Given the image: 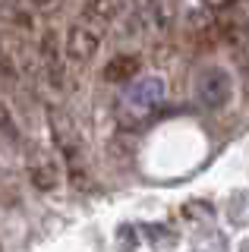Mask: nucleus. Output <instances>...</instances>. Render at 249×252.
I'll list each match as a JSON object with an SVG mask.
<instances>
[{"mask_svg":"<svg viewBox=\"0 0 249 252\" xmlns=\"http://www.w3.org/2000/svg\"><path fill=\"white\" fill-rule=\"evenodd\" d=\"M167 98V82L161 73H139L133 82L123 85V92L114 101L117 123L123 129H139L161 110Z\"/></svg>","mask_w":249,"mask_h":252,"instance_id":"f257e3e1","label":"nucleus"},{"mask_svg":"<svg viewBox=\"0 0 249 252\" xmlns=\"http://www.w3.org/2000/svg\"><path fill=\"white\" fill-rule=\"evenodd\" d=\"M48 123H51V139H54V145H57L60 158L66 161L69 177H73L76 183H82V177L89 170H85V142L79 136V126H76L73 117L60 107L48 110Z\"/></svg>","mask_w":249,"mask_h":252,"instance_id":"f03ea898","label":"nucleus"},{"mask_svg":"<svg viewBox=\"0 0 249 252\" xmlns=\"http://www.w3.org/2000/svg\"><path fill=\"white\" fill-rule=\"evenodd\" d=\"M0 76L13 79V82H29L32 76H38L35 51L19 35H10V32L0 35Z\"/></svg>","mask_w":249,"mask_h":252,"instance_id":"7ed1b4c3","label":"nucleus"},{"mask_svg":"<svg viewBox=\"0 0 249 252\" xmlns=\"http://www.w3.org/2000/svg\"><path fill=\"white\" fill-rule=\"evenodd\" d=\"M192 94H196L199 107L221 110L233 98V76L224 66H205L199 69L196 82H192Z\"/></svg>","mask_w":249,"mask_h":252,"instance_id":"20e7f679","label":"nucleus"},{"mask_svg":"<svg viewBox=\"0 0 249 252\" xmlns=\"http://www.w3.org/2000/svg\"><path fill=\"white\" fill-rule=\"evenodd\" d=\"M101 35H104V29L92 26V22H73V26L66 29V38H63V60L73 63V66H89L92 60L98 57V47H101Z\"/></svg>","mask_w":249,"mask_h":252,"instance_id":"39448f33","label":"nucleus"},{"mask_svg":"<svg viewBox=\"0 0 249 252\" xmlns=\"http://www.w3.org/2000/svg\"><path fill=\"white\" fill-rule=\"evenodd\" d=\"M35 57H38V76H44L54 89H63V82H66V60H63V47H60L54 32H48V35L38 41Z\"/></svg>","mask_w":249,"mask_h":252,"instance_id":"423d86ee","label":"nucleus"},{"mask_svg":"<svg viewBox=\"0 0 249 252\" xmlns=\"http://www.w3.org/2000/svg\"><path fill=\"white\" fill-rule=\"evenodd\" d=\"M26 170H29V180L35 183V189H41V192H51V189H57V183H60L57 164H54L51 152H44L41 145L26 148Z\"/></svg>","mask_w":249,"mask_h":252,"instance_id":"0eeeda50","label":"nucleus"},{"mask_svg":"<svg viewBox=\"0 0 249 252\" xmlns=\"http://www.w3.org/2000/svg\"><path fill=\"white\" fill-rule=\"evenodd\" d=\"M120 13H126V3H107V0H95V3L82 6V19L92 22V26L104 29L107 22H114Z\"/></svg>","mask_w":249,"mask_h":252,"instance_id":"6e6552de","label":"nucleus"},{"mask_svg":"<svg viewBox=\"0 0 249 252\" xmlns=\"http://www.w3.org/2000/svg\"><path fill=\"white\" fill-rule=\"evenodd\" d=\"M136 73H139V60L136 57H126V54H120L117 60H111L104 66V79L107 82H133L136 79Z\"/></svg>","mask_w":249,"mask_h":252,"instance_id":"1a4fd4ad","label":"nucleus"},{"mask_svg":"<svg viewBox=\"0 0 249 252\" xmlns=\"http://www.w3.org/2000/svg\"><path fill=\"white\" fill-rule=\"evenodd\" d=\"M0 139H10V142H19V123H16V114L10 110L3 98H0Z\"/></svg>","mask_w":249,"mask_h":252,"instance_id":"9d476101","label":"nucleus"},{"mask_svg":"<svg viewBox=\"0 0 249 252\" xmlns=\"http://www.w3.org/2000/svg\"><path fill=\"white\" fill-rule=\"evenodd\" d=\"M19 195V186H16V173H10V167H6L3 161H0V199L13 202Z\"/></svg>","mask_w":249,"mask_h":252,"instance_id":"9b49d317","label":"nucleus"},{"mask_svg":"<svg viewBox=\"0 0 249 252\" xmlns=\"http://www.w3.org/2000/svg\"><path fill=\"white\" fill-rule=\"evenodd\" d=\"M0 252H3V246H0Z\"/></svg>","mask_w":249,"mask_h":252,"instance_id":"f8f14e48","label":"nucleus"},{"mask_svg":"<svg viewBox=\"0 0 249 252\" xmlns=\"http://www.w3.org/2000/svg\"><path fill=\"white\" fill-rule=\"evenodd\" d=\"M0 79H3V76H0Z\"/></svg>","mask_w":249,"mask_h":252,"instance_id":"ddd939ff","label":"nucleus"}]
</instances>
